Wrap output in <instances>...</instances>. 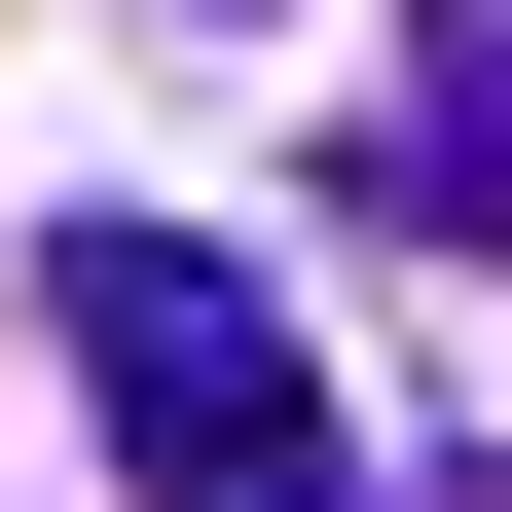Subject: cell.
<instances>
[{
	"label": "cell",
	"mask_w": 512,
	"mask_h": 512,
	"mask_svg": "<svg viewBox=\"0 0 512 512\" xmlns=\"http://www.w3.org/2000/svg\"><path fill=\"white\" fill-rule=\"evenodd\" d=\"M403 512H512V476H403Z\"/></svg>",
	"instance_id": "obj_3"
},
{
	"label": "cell",
	"mask_w": 512,
	"mask_h": 512,
	"mask_svg": "<svg viewBox=\"0 0 512 512\" xmlns=\"http://www.w3.org/2000/svg\"><path fill=\"white\" fill-rule=\"evenodd\" d=\"M74 403H110V476H147V512H366L293 293H256V256H183V220H74Z\"/></svg>",
	"instance_id": "obj_1"
},
{
	"label": "cell",
	"mask_w": 512,
	"mask_h": 512,
	"mask_svg": "<svg viewBox=\"0 0 512 512\" xmlns=\"http://www.w3.org/2000/svg\"><path fill=\"white\" fill-rule=\"evenodd\" d=\"M403 220H512V0H439V74H403Z\"/></svg>",
	"instance_id": "obj_2"
}]
</instances>
